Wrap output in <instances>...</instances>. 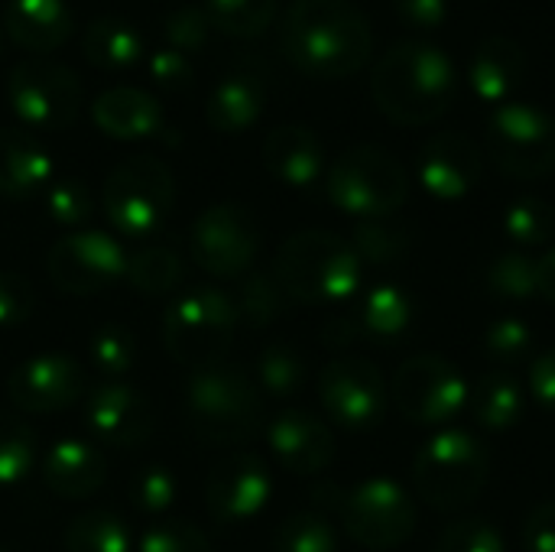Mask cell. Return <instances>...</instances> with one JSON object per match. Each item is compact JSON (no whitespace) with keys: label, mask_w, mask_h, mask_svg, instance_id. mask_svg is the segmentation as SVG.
Returning <instances> with one entry per match:
<instances>
[{"label":"cell","mask_w":555,"mask_h":552,"mask_svg":"<svg viewBox=\"0 0 555 552\" xmlns=\"http://www.w3.org/2000/svg\"><path fill=\"white\" fill-rule=\"evenodd\" d=\"M55 163L49 150L20 127H0V195L33 198L52 185Z\"/></svg>","instance_id":"cell-24"},{"label":"cell","mask_w":555,"mask_h":552,"mask_svg":"<svg viewBox=\"0 0 555 552\" xmlns=\"http://www.w3.org/2000/svg\"><path fill=\"white\" fill-rule=\"evenodd\" d=\"M237 309L234 296L218 286H195L166 309L163 319V342L176 364L195 371L221 364L234 342Z\"/></svg>","instance_id":"cell-5"},{"label":"cell","mask_w":555,"mask_h":552,"mask_svg":"<svg viewBox=\"0 0 555 552\" xmlns=\"http://www.w3.org/2000/svg\"><path fill=\"white\" fill-rule=\"evenodd\" d=\"M481 348L498 371H511L533 358L537 332L524 319H498L494 325H488Z\"/></svg>","instance_id":"cell-39"},{"label":"cell","mask_w":555,"mask_h":552,"mask_svg":"<svg viewBox=\"0 0 555 552\" xmlns=\"http://www.w3.org/2000/svg\"><path fill=\"white\" fill-rule=\"evenodd\" d=\"M211 20L205 13V7L198 3H182V7H172L163 20V36H166V46L192 55L198 49H205L211 42Z\"/></svg>","instance_id":"cell-42"},{"label":"cell","mask_w":555,"mask_h":552,"mask_svg":"<svg viewBox=\"0 0 555 552\" xmlns=\"http://www.w3.org/2000/svg\"><path fill=\"white\" fill-rule=\"evenodd\" d=\"M267 442H270L276 462L293 475H319L335 459L332 429L306 410L280 413L267 429Z\"/></svg>","instance_id":"cell-20"},{"label":"cell","mask_w":555,"mask_h":552,"mask_svg":"<svg viewBox=\"0 0 555 552\" xmlns=\"http://www.w3.org/2000/svg\"><path fill=\"white\" fill-rule=\"evenodd\" d=\"M306 384V358L296 345L289 342H273L260 351L257 358V387L273 397L286 400L296 397Z\"/></svg>","instance_id":"cell-34"},{"label":"cell","mask_w":555,"mask_h":552,"mask_svg":"<svg viewBox=\"0 0 555 552\" xmlns=\"http://www.w3.org/2000/svg\"><path fill=\"white\" fill-rule=\"evenodd\" d=\"M286 306H289V296L283 293L280 280L273 273H250L234 296L237 322H244L250 329L273 325L286 312Z\"/></svg>","instance_id":"cell-36"},{"label":"cell","mask_w":555,"mask_h":552,"mask_svg":"<svg viewBox=\"0 0 555 552\" xmlns=\"http://www.w3.org/2000/svg\"><path fill=\"white\" fill-rule=\"evenodd\" d=\"M341 524L348 537L364 550L384 552L406 543L416 530L413 498L390 478H367L345 495Z\"/></svg>","instance_id":"cell-11"},{"label":"cell","mask_w":555,"mask_h":552,"mask_svg":"<svg viewBox=\"0 0 555 552\" xmlns=\"http://www.w3.org/2000/svg\"><path fill=\"white\" fill-rule=\"evenodd\" d=\"M527 72V52L514 36L491 33L475 46L468 78L478 98L485 101H504Z\"/></svg>","instance_id":"cell-27"},{"label":"cell","mask_w":555,"mask_h":552,"mask_svg":"<svg viewBox=\"0 0 555 552\" xmlns=\"http://www.w3.org/2000/svg\"><path fill=\"white\" fill-rule=\"evenodd\" d=\"M42 478H46V488L59 495L62 501H85L104 485L107 462L94 442L62 439L46 452Z\"/></svg>","instance_id":"cell-23"},{"label":"cell","mask_w":555,"mask_h":552,"mask_svg":"<svg viewBox=\"0 0 555 552\" xmlns=\"http://www.w3.org/2000/svg\"><path fill=\"white\" fill-rule=\"evenodd\" d=\"M91 192L81 179H59L46 189V211L59 224H85L91 218Z\"/></svg>","instance_id":"cell-46"},{"label":"cell","mask_w":555,"mask_h":552,"mask_svg":"<svg viewBox=\"0 0 555 552\" xmlns=\"http://www.w3.org/2000/svg\"><path fill=\"white\" fill-rule=\"evenodd\" d=\"M85 426L91 429L94 442L127 452V449H140L153 436L156 416L140 390L124 384H107L88 394Z\"/></svg>","instance_id":"cell-18"},{"label":"cell","mask_w":555,"mask_h":552,"mask_svg":"<svg viewBox=\"0 0 555 552\" xmlns=\"http://www.w3.org/2000/svg\"><path fill=\"white\" fill-rule=\"evenodd\" d=\"M263 166L283 185L309 189L325 169L322 140L302 124H280L263 140Z\"/></svg>","instance_id":"cell-22"},{"label":"cell","mask_w":555,"mask_h":552,"mask_svg":"<svg viewBox=\"0 0 555 552\" xmlns=\"http://www.w3.org/2000/svg\"><path fill=\"white\" fill-rule=\"evenodd\" d=\"M0 552H3V550H0Z\"/></svg>","instance_id":"cell-55"},{"label":"cell","mask_w":555,"mask_h":552,"mask_svg":"<svg viewBox=\"0 0 555 552\" xmlns=\"http://www.w3.org/2000/svg\"><path fill=\"white\" fill-rule=\"evenodd\" d=\"M494 166L514 179H543L555 169V117L537 104H501L485 133Z\"/></svg>","instance_id":"cell-9"},{"label":"cell","mask_w":555,"mask_h":552,"mask_svg":"<svg viewBox=\"0 0 555 552\" xmlns=\"http://www.w3.org/2000/svg\"><path fill=\"white\" fill-rule=\"evenodd\" d=\"M150 78L163 91H185L195 78V68L185 52L172 46H159L156 52H150Z\"/></svg>","instance_id":"cell-49"},{"label":"cell","mask_w":555,"mask_h":552,"mask_svg":"<svg viewBox=\"0 0 555 552\" xmlns=\"http://www.w3.org/2000/svg\"><path fill=\"white\" fill-rule=\"evenodd\" d=\"M319 400L341 429H371L384 416L380 371L364 358H338L319 374Z\"/></svg>","instance_id":"cell-15"},{"label":"cell","mask_w":555,"mask_h":552,"mask_svg":"<svg viewBox=\"0 0 555 552\" xmlns=\"http://www.w3.org/2000/svg\"><path fill=\"white\" fill-rule=\"evenodd\" d=\"M390 394L400 413L420 426H446L468 403V387L462 374L439 355H416L403 361L393 374Z\"/></svg>","instance_id":"cell-13"},{"label":"cell","mask_w":555,"mask_h":552,"mask_svg":"<svg viewBox=\"0 0 555 552\" xmlns=\"http://www.w3.org/2000/svg\"><path fill=\"white\" fill-rule=\"evenodd\" d=\"M189 251L205 273L218 280H234L247 273L260 254L257 218L234 202L211 205L195 218L189 234Z\"/></svg>","instance_id":"cell-12"},{"label":"cell","mask_w":555,"mask_h":552,"mask_svg":"<svg viewBox=\"0 0 555 552\" xmlns=\"http://www.w3.org/2000/svg\"><path fill=\"white\" fill-rule=\"evenodd\" d=\"M436 552H507V543L491 521L465 517L442 530Z\"/></svg>","instance_id":"cell-44"},{"label":"cell","mask_w":555,"mask_h":552,"mask_svg":"<svg viewBox=\"0 0 555 552\" xmlns=\"http://www.w3.org/2000/svg\"><path fill=\"white\" fill-rule=\"evenodd\" d=\"M185 420L205 446H241L260 429V387L231 364L195 371L185 394Z\"/></svg>","instance_id":"cell-4"},{"label":"cell","mask_w":555,"mask_h":552,"mask_svg":"<svg viewBox=\"0 0 555 552\" xmlns=\"http://www.w3.org/2000/svg\"><path fill=\"white\" fill-rule=\"evenodd\" d=\"M540 296L555 306V247L546 257H540Z\"/></svg>","instance_id":"cell-54"},{"label":"cell","mask_w":555,"mask_h":552,"mask_svg":"<svg viewBox=\"0 0 555 552\" xmlns=\"http://www.w3.org/2000/svg\"><path fill=\"white\" fill-rule=\"evenodd\" d=\"M400 20H406L410 26H439L449 13V0H393Z\"/></svg>","instance_id":"cell-52"},{"label":"cell","mask_w":555,"mask_h":552,"mask_svg":"<svg viewBox=\"0 0 555 552\" xmlns=\"http://www.w3.org/2000/svg\"><path fill=\"white\" fill-rule=\"evenodd\" d=\"M504 231L520 247H543L555 234V208L540 195H524L507 205Z\"/></svg>","instance_id":"cell-38"},{"label":"cell","mask_w":555,"mask_h":552,"mask_svg":"<svg viewBox=\"0 0 555 552\" xmlns=\"http://www.w3.org/2000/svg\"><path fill=\"white\" fill-rule=\"evenodd\" d=\"M127 251L104 231H75L52 244L49 280L68 296H94L127 277Z\"/></svg>","instance_id":"cell-14"},{"label":"cell","mask_w":555,"mask_h":552,"mask_svg":"<svg viewBox=\"0 0 555 552\" xmlns=\"http://www.w3.org/2000/svg\"><path fill=\"white\" fill-rule=\"evenodd\" d=\"M273 482L267 465L250 452H234L221 459L205 485V508L218 524H247L270 501Z\"/></svg>","instance_id":"cell-16"},{"label":"cell","mask_w":555,"mask_h":552,"mask_svg":"<svg viewBox=\"0 0 555 552\" xmlns=\"http://www.w3.org/2000/svg\"><path fill=\"white\" fill-rule=\"evenodd\" d=\"M91 120L114 140H146L163 130V104L146 88L114 85L94 98Z\"/></svg>","instance_id":"cell-21"},{"label":"cell","mask_w":555,"mask_h":552,"mask_svg":"<svg viewBox=\"0 0 555 552\" xmlns=\"http://www.w3.org/2000/svg\"><path fill=\"white\" fill-rule=\"evenodd\" d=\"M527 552H555V504H543L527 521Z\"/></svg>","instance_id":"cell-51"},{"label":"cell","mask_w":555,"mask_h":552,"mask_svg":"<svg viewBox=\"0 0 555 552\" xmlns=\"http://www.w3.org/2000/svg\"><path fill=\"white\" fill-rule=\"evenodd\" d=\"M371 91L377 107L397 124H429L439 120L459 91L455 62L426 39H400L393 42L374 75Z\"/></svg>","instance_id":"cell-2"},{"label":"cell","mask_w":555,"mask_h":552,"mask_svg":"<svg viewBox=\"0 0 555 552\" xmlns=\"http://www.w3.org/2000/svg\"><path fill=\"white\" fill-rule=\"evenodd\" d=\"M7 98L29 127L65 130L81 111V78L49 55L20 59L7 75Z\"/></svg>","instance_id":"cell-10"},{"label":"cell","mask_w":555,"mask_h":552,"mask_svg":"<svg viewBox=\"0 0 555 552\" xmlns=\"http://www.w3.org/2000/svg\"><path fill=\"white\" fill-rule=\"evenodd\" d=\"M273 550L276 552H335L338 550V537L328 524L325 514L319 511H299L293 517H286L273 537Z\"/></svg>","instance_id":"cell-40"},{"label":"cell","mask_w":555,"mask_h":552,"mask_svg":"<svg viewBox=\"0 0 555 552\" xmlns=\"http://www.w3.org/2000/svg\"><path fill=\"white\" fill-rule=\"evenodd\" d=\"M413 482L420 498L442 511H462L478 501L488 482V452L478 446L475 436L462 429H446L433 436L416 462H413Z\"/></svg>","instance_id":"cell-7"},{"label":"cell","mask_w":555,"mask_h":552,"mask_svg":"<svg viewBox=\"0 0 555 552\" xmlns=\"http://www.w3.org/2000/svg\"><path fill=\"white\" fill-rule=\"evenodd\" d=\"M358 338H361V329H358V316L354 312H341V316L328 319L325 329H322V342L328 348H348Z\"/></svg>","instance_id":"cell-53"},{"label":"cell","mask_w":555,"mask_h":552,"mask_svg":"<svg viewBox=\"0 0 555 552\" xmlns=\"http://www.w3.org/2000/svg\"><path fill=\"white\" fill-rule=\"evenodd\" d=\"M182 277H185V267H182V257L169 247H143L137 254H130V264H127V283L140 293V296H169L182 286Z\"/></svg>","instance_id":"cell-32"},{"label":"cell","mask_w":555,"mask_h":552,"mask_svg":"<svg viewBox=\"0 0 555 552\" xmlns=\"http://www.w3.org/2000/svg\"><path fill=\"white\" fill-rule=\"evenodd\" d=\"M273 277L289 303L319 306L351 299L361 286L364 267L345 238L332 231H299L280 247Z\"/></svg>","instance_id":"cell-3"},{"label":"cell","mask_w":555,"mask_h":552,"mask_svg":"<svg viewBox=\"0 0 555 552\" xmlns=\"http://www.w3.org/2000/svg\"><path fill=\"white\" fill-rule=\"evenodd\" d=\"M3 29L23 49L46 55L72 36V10L65 0H7Z\"/></svg>","instance_id":"cell-26"},{"label":"cell","mask_w":555,"mask_h":552,"mask_svg":"<svg viewBox=\"0 0 555 552\" xmlns=\"http://www.w3.org/2000/svg\"><path fill=\"white\" fill-rule=\"evenodd\" d=\"M468 397H472L475 420L491 433H504V429L517 426L527 410L517 377L511 371H498V368H491L478 381L475 394H468Z\"/></svg>","instance_id":"cell-30"},{"label":"cell","mask_w":555,"mask_h":552,"mask_svg":"<svg viewBox=\"0 0 555 552\" xmlns=\"http://www.w3.org/2000/svg\"><path fill=\"white\" fill-rule=\"evenodd\" d=\"M176 202L172 169L150 156L137 153L111 169L104 179V215L124 238H150L163 228Z\"/></svg>","instance_id":"cell-8"},{"label":"cell","mask_w":555,"mask_h":552,"mask_svg":"<svg viewBox=\"0 0 555 552\" xmlns=\"http://www.w3.org/2000/svg\"><path fill=\"white\" fill-rule=\"evenodd\" d=\"M485 286H488V293L494 299H504V303H530V299L540 296V260L530 257V254H524V251L501 254L485 270Z\"/></svg>","instance_id":"cell-33"},{"label":"cell","mask_w":555,"mask_h":552,"mask_svg":"<svg viewBox=\"0 0 555 552\" xmlns=\"http://www.w3.org/2000/svg\"><path fill=\"white\" fill-rule=\"evenodd\" d=\"M358 329L361 338H367L371 345H397L400 338H406V332L413 329V299L393 286V283H380L374 286L361 306H358Z\"/></svg>","instance_id":"cell-29"},{"label":"cell","mask_w":555,"mask_h":552,"mask_svg":"<svg viewBox=\"0 0 555 552\" xmlns=\"http://www.w3.org/2000/svg\"><path fill=\"white\" fill-rule=\"evenodd\" d=\"M361 260V267H377V270H387V267H397L410 257L413 251V231L403 228V224H393L387 218H371V221H361L348 241Z\"/></svg>","instance_id":"cell-31"},{"label":"cell","mask_w":555,"mask_h":552,"mask_svg":"<svg viewBox=\"0 0 555 552\" xmlns=\"http://www.w3.org/2000/svg\"><path fill=\"white\" fill-rule=\"evenodd\" d=\"M481 172H485V156L468 133L446 130L426 140L420 150V182L429 195L442 202L468 195L481 182Z\"/></svg>","instance_id":"cell-19"},{"label":"cell","mask_w":555,"mask_h":552,"mask_svg":"<svg viewBox=\"0 0 555 552\" xmlns=\"http://www.w3.org/2000/svg\"><path fill=\"white\" fill-rule=\"evenodd\" d=\"M81 52L94 68L104 72H127L143 59V36L133 23L117 13H101L85 26Z\"/></svg>","instance_id":"cell-28"},{"label":"cell","mask_w":555,"mask_h":552,"mask_svg":"<svg viewBox=\"0 0 555 552\" xmlns=\"http://www.w3.org/2000/svg\"><path fill=\"white\" fill-rule=\"evenodd\" d=\"M33 283L16 270H0V329H16L33 316Z\"/></svg>","instance_id":"cell-48"},{"label":"cell","mask_w":555,"mask_h":552,"mask_svg":"<svg viewBox=\"0 0 555 552\" xmlns=\"http://www.w3.org/2000/svg\"><path fill=\"white\" fill-rule=\"evenodd\" d=\"M140 552H211V543L185 521H163L143 534Z\"/></svg>","instance_id":"cell-47"},{"label":"cell","mask_w":555,"mask_h":552,"mask_svg":"<svg viewBox=\"0 0 555 552\" xmlns=\"http://www.w3.org/2000/svg\"><path fill=\"white\" fill-rule=\"evenodd\" d=\"M202 7L215 29L237 39L260 36L276 16V0H205Z\"/></svg>","instance_id":"cell-37"},{"label":"cell","mask_w":555,"mask_h":552,"mask_svg":"<svg viewBox=\"0 0 555 552\" xmlns=\"http://www.w3.org/2000/svg\"><path fill=\"white\" fill-rule=\"evenodd\" d=\"M286 59L315 78H341L371 59L374 29L351 0H293L283 16Z\"/></svg>","instance_id":"cell-1"},{"label":"cell","mask_w":555,"mask_h":552,"mask_svg":"<svg viewBox=\"0 0 555 552\" xmlns=\"http://www.w3.org/2000/svg\"><path fill=\"white\" fill-rule=\"evenodd\" d=\"M325 192L332 205L351 218H390L410 198V176L393 153L364 143L345 150L332 163L325 176Z\"/></svg>","instance_id":"cell-6"},{"label":"cell","mask_w":555,"mask_h":552,"mask_svg":"<svg viewBox=\"0 0 555 552\" xmlns=\"http://www.w3.org/2000/svg\"><path fill=\"white\" fill-rule=\"evenodd\" d=\"M33 429L20 416L0 410V488H13L33 472Z\"/></svg>","instance_id":"cell-41"},{"label":"cell","mask_w":555,"mask_h":552,"mask_svg":"<svg viewBox=\"0 0 555 552\" xmlns=\"http://www.w3.org/2000/svg\"><path fill=\"white\" fill-rule=\"evenodd\" d=\"M176 495H179V478L163 465L143 468L130 485V498L140 514H163L166 508L176 504Z\"/></svg>","instance_id":"cell-45"},{"label":"cell","mask_w":555,"mask_h":552,"mask_svg":"<svg viewBox=\"0 0 555 552\" xmlns=\"http://www.w3.org/2000/svg\"><path fill=\"white\" fill-rule=\"evenodd\" d=\"M530 390H533V400L546 413H555V348L543 351L533 361V368H530Z\"/></svg>","instance_id":"cell-50"},{"label":"cell","mask_w":555,"mask_h":552,"mask_svg":"<svg viewBox=\"0 0 555 552\" xmlns=\"http://www.w3.org/2000/svg\"><path fill=\"white\" fill-rule=\"evenodd\" d=\"M267 107V85L250 68H231L208 94L205 117L218 133H241L260 120Z\"/></svg>","instance_id":"cell-25"},{"label":"cell","mask_w":555,"mask_h":552,"mask_svg":"<svg viewBox=\"0 0 555 552\" xmlns=\"http://www.w3.org/2000/svg\"><path fill=\"white\" fill-rule=\"evenodd\" d=\"M133 355H137V342H133V332L124 329V325H104L91 335L88 342V358L91 364L107 374V377H120L130 371L133 364Z\"/></svg>","instance_id":"cell-43"},{"label":"cell","mask_w":555,"mask_h":552,"mask_svg":"<svg viewBox=\"0 0 555 552\" xmlns=\"http://www.w3.org/2000/svg\"><path fill=\"white\" fill-rule=\"evenodd\" d=\"M133 537L111 511H88L65 530V552H130Z\"/></svg>","instance_id":"cell-35"},{"label":"cell","mask_w":555,"mask_h":552,"mask_svg":"<svg viewBox=\"0 0 555 552\" xmlns=\"http://www.w3.org/2000/svg\"><path fill=\"white\" fill-rule=\"evenodd\" d=\"M85 394L78 364L65 355H39L16 364L7 377V397L23 413H62Z\"/></svg>","instance_id":"cell-17"}]
</instances>
